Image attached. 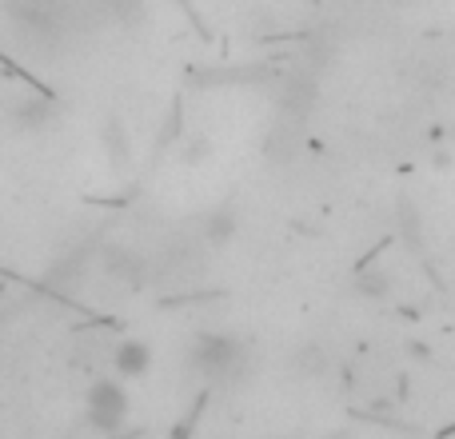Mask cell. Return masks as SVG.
Wrapping results in <instances>:
<instances>
[{
    "label": "cell",
    "mask_w": 455,
    "mask_h": 439,
    "mask_svg": "<svg viewBox=\"0 0 455 439\" xmlns=\"http://www.w3.org/2000/svg\"><path fill=\"white\" fill-rule=\"evenodd\" d=\"M88 424L96 427V432H120L128 419V392L116 384V379H96L92 387H88Z\"/></svg>",
    "instance_id": "cell-1"
},
{
    "label": "cell",
    "mask_w": 455,
    "mask_h": 439,
    "mask_svg": "<svg viewBox=\"0 0 455 439\" xmlns=\"http://www.w3.org/2000/svg\"><path fill=\"white\" fill-rule=\"evenodd\" d=\"M235 360V344L228 336H208L196 344V363L208 371V376H220V371L232 368Z\"/></svg>",
    "instance_id": "cell-2"
},
{
    "label": "cell",
    "mask_w": 455,
    "mask_h": 439,
    "mask_svg": "<svg viewBox=\"0 0 455 439\" xmlns=\"http://www.w3.org/2000/svg\"><path fill=\"white\" fill-rule=\"evenodd\" d=\"M116 368H120V376H140V371L148 368V347L144 344H124L116 352Z\"/></svg>",
    "instance_id": "cell-3"
}]
</instances>
